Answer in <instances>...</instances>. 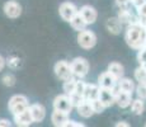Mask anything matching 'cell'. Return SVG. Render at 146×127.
<instances>
[{
    "mask_svg": "<svg viewBox=\"0 0 146 127\" xmlns=\"http://www.w3.org/2000/svg\"><path fill=\"white\" fill-rule=\"evenodd\" d=\"M117 88L121 89V90H125V92H128V93H132L135 89H136V86H135L133 81L131 80V79L128 78H121L118 79V81H117Z\"/></svg>",
    "mask_w": 146,
    "mask_h": 127,
    "instance_id": "22",
    "label": "cell"
},
{
    "mask_svg": "<svg viewBox=\"0 0 146 127\" xmlns=\"http://www.w3.org/2000/svg\"><path fill=\"white\" fill-rule=\"evenodd\" d=\"M108 70L109 72H111L112 75L114 76V78L118 80V79H121L123 76V74H125V67H123L122 64L117 63V61H113V63H111L108 65Z\"/></svg>",
    "mask_w": 146,
    "mask_h": 127,
    "instance_id": "21",
    "label": "cell"
},
{
    "mask_svg": "<svg viewBox=\"0 0 146 127\" xmlns=\"http://www.w3.org/2000/svg\"><path fill=\"white\" fill-rule=\"evenodd\" d=\"M8 65H9V67H12V69H17V67H19V65H21V60H19L18 57H9L8 59Z\"/></svg>",
    "mask_w": 146,
    "mask_h": 127,
    "instance_id": "33",
    "label": "cell"
},
{
    "mask_svg": "<svg viewBox=\"0 0 146 127\" xmlns=\"http://www.w3.org/2000/svg\"><path fill=\"white\" fill-rule=\"evenodd\" d=\"M144 109H145L144 99L137 98V99L132 100V103H131V111H132L133 114H136V116L142 114V113H144Z\"/></svg>",
    "mask_w": 146,
    "mask_h": 127,
    "instance_id": "23",
    "label": "cell"
},
{
    "mask_svg": "<svg viewBox=\"0 0 146 127\" xmlns=\"http://www.w3.org/2000/svg\"><path fill=\"white\" fill-rule=\"evenodd\" d=\"M145 3H146V0H131V4H132L136 9L137 8H140L141 5H144Z\"/></svg>",
    "mask_w": 146,
    "mask_h": 127,
    "instance_id": "36",
    "label": "cell"
},
{
    "mask_svg": "<svg viewBox=\"0 0 146 127\" xmlns=\"http://www.w3.org/2000/svg\"><path fill=\"white\" fill-rule=\"evenodd\" d=\"M99 100L102 102L106 106V108L116 104V93H114L113 89H108V88H102L100 86L99 90Z\"/></svg>",
    "mask_w": 146,
    "mask_h": 127,
    "instance_id": "10",
    "label": "cell"
},
{
    "mask_svg": "<svg viewBox=\"0 0 146 127\" xmlns=\"http://www.w3.org/2000/svg\"><path fill=\"white\" fill-rule=\"evenodd\" d=\"M14 122L19 127H27V126L32 125L33 118H32V114H31L29 108L21 112V113H18V114H14Z\"/></svg>",
    "mask_w": 146,
    "mask_h": 127,
    "instance_id": "13",
    "label": "cell"
},
{
    "mask_svg": "<svg viewBox=\"0 0 146 127\" xmlns=\"http://www.w3.org/2000/svg\"><path fill=\"white\" fill-rule=\"evenodd\" d=\"M79 13L83 15V18L85 19L88 24H93L98 18L97 10H95V8L92 7V5H83V7L80 8Z\"/></svg>",
    "mask_w": 146,
    "mask_h": 127,
    "instance_id": "14",
    "label": "cell"
},
{
    "mask_svg": "<svg viewBox=\"0 0 146 127\" xmlns=\"http://www.w3.org/2000/svg\"><path fill=\"white\" fill-rule=\"evenodd\" d=\"M69 113H65V112L57 111V109H53L52 114H51V122L53 126L56 127H65L66 122L69 121Z\"/></svg>",
    "mask_w": 146,
    "mask_h": 127,
    "instance_id": "15",
    "label": "cell"
},
{
    "mask_svg": "<svg viewBox=\"0 0 146 127\" xmlns=\"http://www.w3.org/2000/svg\"><path fill=\"white\" fill-rule=\"evenodd\" d=\"M116 126H117V127H121V126H122V127H128L130 125H128L126 121H119L118 123H116Z\"/></svg>",
    "mask_w": 146,
    "mask_h": 127,
    "instance_id": "39",
    "label": "cell"
},
{
    "mask_svg": "<svg viewBox=\"0 0 146 127\" xmlns=\"http://www.w3.org/2000/svg\"><path fill=\"white\" fill-rule=\"evenodd\" d=\"M83 126H84V123H80L74 120H69L65 125V127H83Z\"/></svg>",
    "mask_w": 146,
    "mask_h": 127,
    "instance_id": "35",
    "label": "cell"
},
{
    "mask_svg": "<svg viewBox=\"0 0 146 127\" xmlns=\"http://www.w3.org/2000/svg\"><path fill=\"white\" fill-rule=\"evenodd\" d=\"M118 18H119V21L122 22V24H126V25H130V24L136 23V22H140V18H136V17L133 15L132 12L130 10V8H127V9H119Z\"/></svg>",
    "mask_w": 146,
    "mask_h": 127,
    "instance_id": "16",
    "label": "cell"
},
{
    "mask_svg": "<svg viewBox=\"0 0 146 127\" xmlns=\"http://www.w3.org/2000/svg\"><path fill=\"white\" fill-rule=\"evenodd\" d=\"M76 111H78V114L81 116L83 118H89L93 114H95L93 106H92V103L89 100H84L79 107H76Z\"/></svg>",
    "mask_w": 146,
    "mask_h": 127,
    "instance_id": "18",
    "label": "cell"
},
{
    "mask_svg": "<svg viewBox=\"0 0 146 127\" xmlns=\"http://www.w3.org/2000/svg\"><path fill=\"white\" fill-rule=\"evenodd\" d=\"M114 93H116V104L121 108H127V107L131 106L132 103V93H128V92H125V90H121L117 88L113 89Z\"/></svg>",
    "mask_w": 146,
    "mask_h": 127,
    "instance_id": "9",
    "label": "cell"
},
{
    "mask_svg": "<svg viewBox=\"0 0 146 127\" xmlns=\"http://www.w3.org/2000/svg\"><path fill=\"white\" fill-rule=\"evenodd\" d=\"M137 14H139V18L142 23L146 22V3L144 5H141L140 8H137Z\"/></svg>",
    "mask_w": 146,
    "mask_h": 127,
    "instance_id": "31",
    "label": "cell"
},
{
    "mask_svg": "<svg viewBox=\"0 0 146 127\" xmlns=\"http://www.w3.org/2000/svg\"><path fill=\"white\" fill-rule=\"evenodd\" d=\"M71 65V69H72V74L74 76L79 79H83L88 75L89 72V63L86 59L84 57H75L74 60L70 63Z\"/></svg>",
    "mask_w": 146,
    "mask_h": 127,
    "instance_id": "3",
    "label": "cell"
},
{
    "mask_svg": "<svg viewBox=\"0 0 146 127\" xmlns=\"http://www.w3.org/2000/svg\"><path fill=\"white\" fill-rule=\"evenodd\" d=\"M74 106H72L71 100H70V97L67 94H60L53 99V109H57V111L65 112V113H69L72 111Z\"/></svg>",
    "mask_w": 146,
    "mask_h": 127,
    "instance_id": "7",
    "label": "cell"
},
{
    "mask_svg": "<svg viewBox=\"0 0 146 127\" xmlns=\"http://www.w3.org/2000/svg\"><path fill=\"white\" fill-rule=\"evenodd\" d=\"M135 79L139 81L140 84H146V69L140 65L136 70H135Z\"/></svg>",
    "mask_w": 146,
    "mask_h": 127,
    "instance_id": "25",
    "label": "cell"
},
{
    "mask_svg": "<svg viewBox=\"0 0 146 127\" xmlns=\"http://www.w3.org/2000/svg\"><path fill=\"white\" fill-rule=\"evenodd\" d=\"M76 81H78V79H75V78H71V79H69V80L64 81V86H62L64 93L67 95L72 94V93L75 92V89H76Z\"/></svg>",
    "mask_w": 146,
    "mask_h": 127,
    "instance_id": "24",
    "label": "cell"
},
{
    "mask_svg": "<svg viewBox=\"0 0 146 127\" xmlns=\"http://www.w3.org/2000/svg\"><path fill=\"white\" fill-rule=\"evenodd\" d=\"M99 90H100V86L99 84H88L86 83V88H85V92H84V98L85 100H94L99 97Z\"/></svg>",
    "mask_w": 146,
    "mask_h": 127,
    "instance_id": "17",
    "label": "cell"
},
{
    "mask_svg": "<svg viewBox=\"0 0 146 127\" xmlns=\"http://www.w3.org/2000/svg\"><path fill=\"white\" fill-rule=\"evenodd\" d=\"M90 103H92V106H93V108H94L95 114H100V113H102V112L106 109V106L99 100V98H97V99L92 100Z\"/></svg>",
    "mask_w": 146,
    "mask_h": 127,
    "instance_id": "28",
    "label": "cell"
},
{
    "mask_svg": "<svg viewBox=\"0 0 146 127\" xmlns=\"http://www.w3.org/2000/svg\"><path fill=\"white\" fill-rule=\"evenodd\" d=\"M70 24H71L72 29L78 31V32H80V31H84L86 29V25H88V23H86V21L83 18V15H81L80 13H78L74 17V18L70 21Z\"/></svg>",
    "mask_w": 146,
    "mask_h": 127,
    "instance_id": "20",
    "label": "cell"
},
{
    "mask_svg": "<svg viewBox=\"0 0 146 127\" xmlns=\"http://www.w3.org/2000/svg\"><path fill=\"white\" fill-rule=\"evenodd\" d=\"M136 93L137 97L141 99H146V84H140L136 86Z\"/></svg>",
    "mask_w": 146,
    "mask_h": 127,
    "instance_id": "29",
    "label": "cell"
},
{
    "mask_svg": "<svg viewBox=\"0 0 146 127\" xmlns=\"http://www.w3.org/2000/svg\"><path fill=\"white\" fill-rule=\"evenodd\" d=\"M125 39L131 49L139 51L146 45V25L141 21L127 25Z\"/></svg>",
    "mask_w": 146,
    "mask_h": 127,
    "instance_id": "1",
    "label": "cell"
},
{
    "mask_svg": "<svg viewBox=\"0 0 146 127\" xmlns=\"http://www.w3.org/2000/svg\"><path fill=\"white\" fill-rule=\"evenodd\" d=\"M5 65H7V60H5V59L0 55V71H3V69L5 67Z\"/></svg>",
    "mask_w": 146,
    "mask_h": 127,
    "instance_id": "38",
    "label": "cell"
},
{
    "mask_svg": "<svg viewBox=\"0 0 146 127\" xmlns=\"http://www.w3.org/2000/svg\"><path fill=\"white\" fill-rule=\"evenodd\" d=\"M117 79L114 78L111 72L107 70V71L102 72L99 76H98V84L102 88H108V89H114L117 85Z\"/></svg>",
    "mask_w": 146,
    "mask_h": 127,
    "instance_id": "11",
    "label": "cell"
},
{
    "mask_svg": "<svg viewBox=\"0 0 146 127\" xmlns=\"http://www.w3.org/2000/svg\"><path fill=\"white\" fill-rule=\"evenodd\" d=\"M8 108L12 112V114H18L21 112L26 111V109L29 108V102H28V98L23 94H15L13 95L12 98L8 102Z\"/></svg>",
    "mask_w": 146,
    "mask_h": 127,
    "instance_id": "2",
    "label": "cell"
},
{
    "mask_svg": "<svg viewBox=\"0 0 146 127\" xmlns=\"http://www.w3.org/2000/svg\"><path fill=\"white\" fill-rule=\"evenodd\" d=\"M144 24H145V25H146V22H145V23H144Z\"/></svg>",
    "mask_w": 146,
    "mask_h": 127,
    "instance_id": "40",
    "label": "cell"
},
{
    "mask_svg": "<svg viewBox=\"0 0 146 127\" xmlns=\"http://www.w3.org/2000/svg\"><path fill=\"white\" fill-rule=\"evenodd\" d=\"M145 126H146V125H145Z\"/></svg>",
    "mask_w": 146,
    "mask_h": 127,
    "instance_id": "41",
    "label": "cell"
},
{
    "mask_svg": "<svg viewBox=\"0 0 146 127\" xmlns=\"http://www.w3.org/2000/svg\"><path fill=\"white\" fill-rule=\"evenodd\" d=\"M78 43H79V46L81 49L90 50L97 43V36L92 31H88V29L80 31L79 35H78Z\"/></svg>",
    "mask_w": 146,
    "mask_h": 127,
    "instance_id": "5",
    "label": "cell"
},
{
    "mask_svg": "<svg viewBox=\"0 0 146 127\" xmlns=\"http://www.w3.org/2000/svg\"><path fill=\"white\" fill-rule=\"evenodd\" d=\"M53 71H55L56 76H57L60 80H62V81L69 80V79L74 78L71 65H70V63H67L66 60H60V61H57V63L55 64Z\"/></svg>",
    "mask_w": 146,
    "mask_h": 127,
    "instance_id": "4",
    "label": "cell"
},
{
    "mask_svg": "<svg viewBox=\"0 0 146 127\" xmlns=\"http://www.w3.org/2000/svg\"><path fill=\"white\" fill-rule=\"evenodd\" d=\"M106 27L112 35H118L121 32V28H122V22L119 21L118 17H112V18L107 19Z\"/></svg>",
    "mask_w": 146,
    "mask_h": 127,
    "instance_id": "19",
    "label": "cell"
},
{
    "mask_svg": "<svg viewBox=\"0 0 146 127\" xmlns=\"http://www.w3.org/2000/svg\"><path fill=\"white\" fill-rule=\"evenodd\" d=\"M3 10H4V14L10 19H17L21 17L22 14V7L19 3L14 1V0H9L4 4L3 7Z\"/></svg>",
    "mask_w": 146,
    "mask_h": 127,
    "instance_id": "8",
    "label": "cell"
},
{
    "mask_svg": "<svg viewBox=\"0 0 146 127\" xmlns=\"http://www.w3.org/2000/svg\"><path fill=\"white\" fill-rule=\"evenodd\" d=\"M69 97H70V100H71L72 106H74V108H76V107H79L80 104L83 103L84 100H85V98H84V95L78 94L76 92H74V93H72V94H70Z\"/></svg>",
    "mask_w": 146,
    "mask_h": 127,
    "instance_id": "26",
    "label": "cell"
},
{
    "mask_svg": "<svg viewBox=\"0 0 146 127\" xmlns=\"http://www.w3.org/2000/svg\"><path fill=\"white\" fill-rule=\"evenodd\" d=\"M131 0H116V4L118 7V9H127L130 8Z\"/></svg>",
    "mask_w": 146,
    "mask_h": 127,
    "instance_id": "34",
    "label": "cell"
},
{
    "mask_svg": "<svg viewBox=\"0 0 146 127\" xmlns=\"http://www.w3.org/2000/svg\"><path fill=\"white\" fill-rule=\"evenodd\" d=\"M29 111H31V114H32L33 122L36 123L42 122L44 120V117H46V108L40 103L29 104Z\"/></svg>",
    "mask_w": 146,
    "mask_h": 127,
    "instance_id": "12",
    "label": "cell"
},
{
    "mask_svg": "<svg viewBox=\"0 0 146 127\" xmlns=\"http://www.w3.org/2000/svg\"><path fill=\"white\" fill-rule=\"evenodd\" d=\"M10 126H12V123H10L9 120H5V118L0 120V127H10Z\"/></svg>",
    "mask_w": 146,
    "mask_h": 127,
    "instance_id": "37",
    "label": "cell"
},
{
    "mask_svg": "<svg viewBox=\"0 0 146 127\" xmlns=\"http://www.w3.org/2000/svg\"><path fill=\"white\" fill-rule=\"evenodd\" d=\"M15 81H17V79H15V76H14L13 74H5L1 78V83L4 84L5 86H9V88L15 85Z\"/></svg>",
    "mask_w": 146,
    "mask_h": 127,
    "instance_id": "27",
    "label": "cell"
},
{
    "mask_svg": "<svg viewBox=\"0 0 146 127\" xmlns=\"http://www.w3.org/2000/svg\"><path fill=\"white\" fill-rule=\"evenodd\" d=\"M78 13H79V9L76 8V5L74 3L64 1L58 7V14L65 22H70Z\"/></svg>",
    "mask_w": 146,
    "mask_h": 127,
    "instance_id": "6",
    "label": "cell"
},
{
    "mask_svg": "<svg viewBox=\"0 0 146 127\" xmlns=\"http://www.w3.org/2000/svg\"><path fill=\"white\" fill-rule=\"evenodd\" d=\"M85 88H86V83H85V81H83V80H80V79H78V81H76V89H75V92H76L78 94L84 95Z\"/></svg>",
    "mask_w": 146,
    "mask_h": 127,
    "instance_id": "30",
    "label": "cell"
},
{
    "mask_svg": "<svg viewBox=\"0 0 146 127\" xmlns=\"http://www.w3.org/2000/svg\"><path fill=\"white\" fill-rule=\"evenodd\" d=\"M137 60H139L140 64L146 63V45L139 50V53H137Z\"/></svg>",
    "mask_w": 146,
    "mask_h": 127,
    "instance_id": "32",
    "label": "cell"
}]
</instances>
